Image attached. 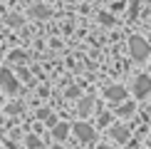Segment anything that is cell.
<instances>
[{"mask_svg":"<svg viewBox=\"0 0 151 149\" xmlns=\"http://www.w3.org/2000/svg\"><path fill=\"white\" fill-rule=\"evenodd\" d=\"M129 50H131V57H134L136 62H144V60L149 57V52H151L149 42L144 40V37H139V35L129 37Z\"/></svg>","mask_w":151,"mask_h":149,"instance_id":"cell-1","label":"cell"},{"mask_svg":"<svg viewBox=\"0 0 151 149\" xmlns=\"http://www.w3.org/2000/svg\"><path fill=\"white\" fill-rule=\"evenodd\" d=\"M0 87H3L8 95H15V92L20 90V85H17V80L12 77L10 70H0Z\"/></svg>","mask_w":151,"mask_h":149,"instance_id":"cell-2","label":"cell"},{"mask_svg":"<svg viewBox=\"0 0 151 149\" xmlns=\"http://www.w3.org/2000/svg\"><path fill=\"white\" fill-rule=\"evenodd\" d=\"M134 95H136V97L151 95V77H149V74H141V77L134 80Z\"/></svg>","mask_w":151,"mask_h":149,"instance_id":"cell-3","label":"cell"},{"mask_svg":"<svg viewBox=\"0 0 151 149\" xmlns=\"http://www.w3.org/2000/svg\"><path fill=\"white\" fill-rule=\"evenodd\" d=\"M74 134H77L82 142H92V139H94V129L89 127V124H84V122H77V124H74Z\"/></svg>","mask_w":151,"mask_h":149,"instance_id":"cell-4","label":"cell"},{"mask_svg":"<svg viewBox=\"0 0 151 149\" xmlns=\"http://www.w3.org/2000/svg\"><path fill=\"white\" fill-rule=\"evenodd\" d=\"M106 97L114 99V102H122V99L127 97V90H124V87H106Z\"/></svg>","mask_w":151,"mask_h":149,"instance_id":"cell-5","label":"cell"},{"mask_svg":"<svg viewBox=\"0 0 151 149\" xmlns=\"http://www.w3.org/2000/svg\"><path fill=\"white\" fill-rule=\"evenodd\" d=\"M111 137H114L116 142H127L129 139V129L122 127V124H114V127H111Z\"/></svg>","mask_w":151,"mask_h":149,"instance_id":"cell-6","label":"cell"},{"mask_svg":"<svg viewBox=\"0 0 151 149\" xmlns=\"http://www.w3.org/2000/svg\"><path fill=\"white\" fill-rule=\"evenodd\" d=\"M30 15L40 20V17H50V15H52V10H50L47 5H32V10H30Z\"/></svg>","mask_w":151,"mask_h":149,"instance_id":"cell-7","label":"cell"},{"mask_svg":"<svg viewBox=\"0 0 151 149\" xmlns=\"http://www.w3.org/2000/svg\"><path fill=\"white\" fill-rule=\"evenodd\" d=\"M67 132H70V124H65V122H60V124L52 127V137H55V139H65Z\"/></svg>","mask_w":151,"mask_h":149,"instance_id":"cell-8","label":"cell"},{"mask_svg":"<svg viewBox=\"0 0 151 149\" xmlns=\"http://www.w3.org/2000/svg\"><path fill=\"white\" fill-rule=\"evenodd\" d=\"M92 112V97H84L79 102V114H89Z\"/></svg>","mask_w":151,"mask_h":149,"instance_id":"cell-9","label":"cell"},{"mask_svg":"<svg viewBox=\"0 0 151 149\" xmlns=\"http://www.w3.org/2000/svg\"><path fill=\"white\" fill-rule=\"evenodd\" d=\"M119 114H122V117H129V114H134V104H131V102L122 104V109H119Z\"/></svg>","mask_w":151,"mask_h":149,"instance_id":"cell-10","label":"cell"},{"mask_svg":"<svg viewBox=\"0 0 151 149\" xmlns=\"http://www.w3.org/2000/svg\"><path fill=\"white\" fill-rule=\"evenodd\" d=\"M27 144L32 149H37V147H40V139H37V137H27Z\"/></svg>","mask_w":151,"mask_h":149,"instance_id":"cell-11","label":"cell"},{"mask_svg":"<svg viewBox=\"0 0 151 149\" xmlns=\"http://www.w3.org/2000/svg\"><path fill=\"white\" fill-rule=\"evenodd\" d=\"M8 112H10V114H17V112H22V107H20V104H10V107H8Z\"/></svg>","mask_w":151,"mask_h":149,"instance_id":"cell-12","label":"cell"},{"mask_svg":"<svg viewBox=\"0 0 151 149\" xmlns=\"http://www.w3.org/2000/svg\"><path fill=\"white\" fill-rule=\"evenodd\" d=\"M12 60L15 62H25V55L22 52H12Z\"/></svg>","mask_w":151,"mask_h":149,"instance_id":"cell-13","label":"cell"},{"mask_svg":"<svg viewBox=\"0 0 151 149\" xmlns=\"http://www.w3.org/2000/svg\"><path fill=\"white\" fill-rule=\"evenodd\" d=\"M17 74H20V77H22V80H30V72H27V70H25V67H20V70H17Z\"/></svg>","mask_w":151,"mask_h":149,"instance_id":"cell-14","label":"cell"},{"mask_svg":"<svg viewBox=\"0 0 151 149\" xmlns=\"http://www.w3.org/2000/svg\"><path fill=\"white\" fill-rule=\"evenodd\" d=\"M37 117H40V119H50V112L47 109H40V112H37Z\"/></svg>","mask_w":151,"mask_h":149,"instance_id":"cell-15","label":"cell"},{"mask_svg":"<svg viewBox=\"0 0 151 149\" xmlns=\"http://www.w3.org/2000/svg\"><path fill=\"white\" fill-rule=\"evenodd\" d=\"M97 149H114V147H97Z\"/></svg>","mask_w":151,"mask_h":149,"instance_id":"cell-16","label":"cell"},{"mask_svg":"<svg viewBox=\"0 0 151 149\" xmlns=\"http://www.w3.org/2000/svg\"><path fill=\"white\" fill-rule=\"evenodd\" d=\"M0 104H3V97H0Z\"/></svg>","mask_w":151,"mask_h":149,"instance_id":"cell-17","label":"cell"}]
</instances>
